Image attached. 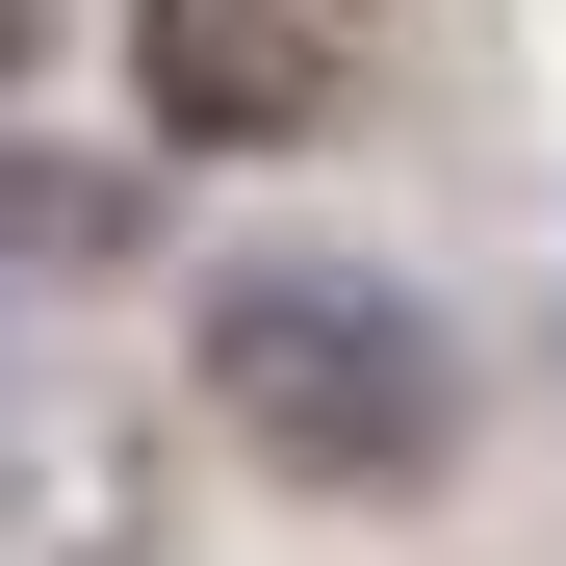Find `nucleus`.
<instances>
[{
    "label": "nucleus",
    "instance_id": "f257e3e1",
    "mask_svg": "<svg viewBox=\"0 0 566 566\" xmlns=\"http://www.w3.org/2000/svg\"><path fill=\"white\" fill-rule=\"evenodd\" d=\"M180 387H207V438L283 463V490H438L463 463V335L387 258H207L180 283Z\"/></svg>",
    "mask_w": 566,
    "mask_h": 566
},
{
    "label": "nucleus",
    "instance_id": "f03ea898",
    "mask_svg": "<svg viewBox=\"0 0 566 566\" xmlns=\"http://www.w3.org/2000/svg\"><path fill=\"white\" fill-rule=\"evenodd\" d=\"M129 129L155 155H310L335 129L310 0H129Z\"/></svg>",
    "mask_w": 566,
    "mask_h": 566
},
{
    "label": "nucleus",
    "instance_id": "7ed1b4c3",
    "mask_svg": "<svg viewBox=\"0 0 566 566\" xmlns=\"http://www.w3.org/2000/svg\"><path fill=\"white\" fill-rule=\"evenodd\" d=\"M129 541H155L129 412H0V566H129Z\"/></svg>",
    "mask_w": 566,
    "mask_h": 566
},
{
    "label": "nucleus",
    "instance_id": "20e7f679",
    "mask_svg": "<svg viewBox=\"0 0 566 566\" xmlns=\"http://www.w3.org/2000/svg\"><path fill=\"white\" fill-rule=\"evenodd\" d=\"M0 258H27V283H104V258H129V180H77V155H0Z\"/></svg>",
    "mask_w": 566,
    "mask_h": 566
},
{
    "label": "nucleus",
    "instance_id": "39448f33",
    "mask_svg": "<svg viewBox=\"0 0 566 566\" xmlns=\"http://www.w3.org/2000/svg\"><path fill=\"white\" fill-rule=\"evenodd\" d=\"M27 77H52V0H0V104H27Z\"/></svg>",
    "mask_w": 566,
    "mask_h": 566
}]
</instances>
